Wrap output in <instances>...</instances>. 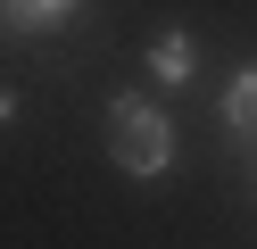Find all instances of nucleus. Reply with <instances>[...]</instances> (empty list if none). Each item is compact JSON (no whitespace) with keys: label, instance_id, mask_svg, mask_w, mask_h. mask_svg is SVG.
Masks as SVG:
<instances>
[{"label":"nucleus","instance_id":"7ed1b4c3","mask_svg":"<svg viewBox=\"0 0 257 249\" xmlns=\"http://www.w3.org/2000/svg\"><path fill=\"white\" fill-rule=\"evenodd\" d=\"M141 66H150L158 92H191V75H199V42H191V25H158L150 50H141Z\"/></svg>","mask_w":257,"mask_h":249},{"label":"nucleus","instance_id":"20e7f679","mask_svg":"<svg viewBox=\"0 0 257 249\" xmlns=\"http://www.w3.org/2000/svg\"><path fill=\"white\" fill-rule=\"evenodd\" d=\"M216 116H224V133H232V141H249V133H257V66H240V75L224 83Z\"/></svg>","mask_w":257,"mask_h":249},{"label":"nucleus","instance_id":"39448f33","mask_svg":"<svg viewBox=\"0 0 257 249\" xmlns=\"http://www.w3.org/2000/svg\"><path fill=\"white\" fill-rule=\"evenodd\" d=\"M17 108H25V100L9 92V83H0V125H17Z\"/></svg>","mask_w":257,"mask_h":249},{"label":"nucleus","instance_id":"f257e3e1","mask_svg":"<svg viewBox=\"0 0 257 249\" xmlns=\"http://www.w3.org/2000/svg\"><path fill=\"white\" fill-rule=\"evenodd\" d=\"M108 158H116L133 183L174 175V116L158 108L150 92H116L108 100Z\"/></svg>","mask_w":257,"mask_h":249},{"label":"nucleus","instance_id":"f03ea898","mask_svg":"<svg viewBox=\"0 0 257 249\" xmlns=\"http://www.w3.org/2000/svg\"><path fill=\"white\" fill-rule=\"evenodd\" d=\"M91 0H0V42H50V33L83 25Z\"/></svg>","mask_w":257,"mask_h":249}]
</instances>
